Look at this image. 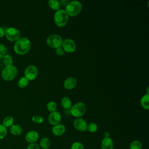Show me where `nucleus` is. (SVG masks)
Masks as SVG:
<instances>
[{"label": "nucleus", "mask_w": 149, "mask_h": 149, "mask_svg": "<svg viewBox=\"0 0 149 149\" xmlns=\"http://www.w3.org/2000/svg\"><path fill=\"white\" fill-rule=\"evenodd\" d=\"M61 113L56 111L50 113L48 116V122L51 125L55 126L59 123L61 120Z\"/></svg>", "instance_id": "11"}, {"label": "nucleus", "mask_w": 149, "mask_h": 149, "mask_svg": "<svg viewBox=\"0 0 149 149\" xmlns=\"http://www.w3.org/2000/svg\"><path fill=\"white\" fill-rule=\"evenodd\" d=\"M10 132L15 136H18L21 134L22 132V127L17 124H15V125H12L10 127Z\"/></svg>", "instance_id": "16"}, {"label": "nucleus", "mask_w": 149, "mask_h": 149, "mask_svg": "<svg viewBox=\"0 0 149 149\" xmlns=\"http://www.w3.org/2000/svg\"><path fill=\"white\" fill-rule=\"evenodd\" d=\"M87 122L81 118H77L75 119L73 121L74 127L80 132H84L87 130Z\"/></svg>", "instance_id": "10"}, {"label": "nucleus", "mask_w": 149, "mask_h": 149, "mask_svg": "<svg viewBox=\"0 0 149 149\" xmlns=\"http://www.w3.org/2000/svg\"><path fill=\"white\" fill-rule=\"evenodd\" d=\"M48 6L49 7L54 10H58L60 9V3L59 1L58 0H49L48 1Z\"/></svg>", "instance_id": "19"}, {"label": "nucleus", "mask_w": 149, "mask_h": 149, "mask_svg": "<svg viewBox=\"0 0 149 149\" xmlns=\"http://www.w3.org/2000/svg\"><path fill=\"white\" fill-rule=\"evenodd\" d=\"M38 74V69L35 65H30L28 66L24 70L25 77L28 80H33L36 78Z\"/></svg>", "instance_id": "8"}, {"label": "nucleus", "mask_w": 149, "mask_h": 149, "mask_svg": "<svg viewBox=\"0 0 149 149\" xmlns=\"http://www.w3.org/2000/svg\"><path fill=\"white\" fill-rule=\"evenodd\" d=\"M13 118L11 116H7L3 120V125L5 126L6 127H10L13 123Z\"/></svg>", "instance_id": "23"}, {"label": "nucleus", "mask_w": 149, "mask_h": 149, "mask_svg": "<svg viewBox=\"0 0 149 149\" xmlns=\"http://www.w3.org/2000/svg\"><path fill=\"white\" fill-rule=\"evenodd\" d=\"M7 134V129L2 124H0V139H3L5 137Z\"/></svg>", "instance_id": "27"}, {"label": "nucleus", "mask_w": 149, "mask_h": 149, "mask_svg": "<svg viewBox=\"0 0 149 149\" xmlns=\"http://www.w3.org/2000/svg\"><path fill=\"white\" fill-rule=\"evenodd\" d=\"M86 107L82 102H77L70 108V113L76 118H80L86 112Z\"/></svg>", "instance_id": "5"}, {"label": "nucleus", "mask_w": 149, "mask_h": 149, "mask_svg": "<svg viewBox=\"0 0 149 149\" xmlns=\"http://www.w3.org/2000/svg\"><path fill=\"white\" fill-rule=\"evenodd\" d=\"M62 48L65 51L68 53H72L76 50V44L74 41L70 38H66L62 42Z\"/></svg>", "instance_id": "9"}, {"label": "nucleus", "mask_w": 149, "mask_h": 149, "mask_svg": "<svg viewBox=\"0 0 149 149\" xmlns=\"http://www.w3.org/2000/svg\"><path fill=\"white\" fill-rule=\"evenodd\" d=\"M113 141L111 137L104 138L101 142V149H113Z\"/></svg>", "instance_id": "15"}, {"label": "nucleus", "mask_w": 149, "mask_h": 149, "mask_svg": "<svg viewBox=\"0 0 149 149\" xmlns=\"http://www.w3.org/2000/svg\"><path fill=\"white\" fill-rule=\"evenodd\" d=\"M82 9L81 2L78 1H72L68 3L65 7V12L68 16H76L78 15Z\"/></svg>", "instance_id": "2"}, {"label": "nucleus", "mask_w": 149, "mask_h": 149, "mask_svg": "<svg viewBox=\"0 0 149 149\" xmlns=\"http://www.w3.org/2000/svg\"><path fill=\"white\" fill-rule=\"evenodd\" d=\"M5 32V29L3 27H0V37H2V36H4Z\"/></svg>", "instance_id": "34"}, {"label": "nucleus", "mask_w": 149, "mask_h": 149, "mask_svg": "<svg viewBox=\"0 0 149 149\" xmlns=\"http://www.w3.org/2000/svg\"><path fill=\"white\" fill-rule=\"evenodd\" d=\"M27 149H40V147L36 143H30V144L27 146Z\"/></svg>", "instance_id": "32"}, {"label": "nucleus", "mask_w": 149, "mask_h": 149, "mask_svg": "<svg viewBox=\"0 0 149 149\" xmlns=\"http://www.w3.org/2000/svg\"><path fill=\"white\" fill-rule=\"evenodd\" d=\"M87 130L90 133H95L98 130V126L95 123H90L88 125H87Z\"/></svg>", "instance_id": "25"}, {"label": "nucleus", "mask_w": 149, "mask_h": 149, "mask_svg": "<svg viewBox=\"0 0 149 149\" xmlns=\"http://www.w3.org/2000/svg\"><path fill=\"white\" fill-rule=\"evenodd\" d=\"M70 149H84V146L81 143L76 141L72 144Z\"/></svg>", "instance_id": "29"}, {"label": "nucleus", "mask_w": 149, "mask_h": 149, "mask_svg": "<svg viewBox=\"0 0 149 149\" xmlns=\"http://www.w3.org/2000/svg\"><path fill=\"white\" fill-rule=\"evenodd\" d=\"M0 59H1V58H0Z\"/></svg>", "instance_id": "37"}, {"label": "nucleus", "mask_w": 149, "mask_h": 149, "mask_svg": "<svg viewBox=\"0 0 149 149\" xmlns=\"http://www.w3.org/2000/svg\"><path fill=\"white\" fill-rule=\"evenodd\" d=\"M140 104L143 108L148 110L149 109V95L146 94L144 95L140 100Z\"/></svg>", "instance_id": "17"}, {"label": "nucleus", "mask_w": 149, "mask_h": 149, "mask_svg": "<svg viewBox=\"0 0 149 149\" xmlns=\"http://www.w3.org/2000/svg\"><path fill=\"white\" fill-rule=\"evenodd\" d=\"M54 20L57 26L63 27L67 24L69 20V16L65 10L59 9L55 12L54 16Z\"/></svg>", "instance_id": "3"}, {"label": "nucleus", "mask_w": 149, "mask_h": 149, "mask_svg": "<svg viewBox=\"0 0 149 149\" xmlns=\"http://www.w3.org/2000/svg\"><path fill=\"white\" fill-rule=\"evenodd\" d=\"M63 40L62 37L58 34L50 35L47 39V44L52 48H57L62 46Z\"/></svg>", "instance_id": "6"}, {"label": "nucleus", "mask_w": 149, "mask_h": 149, "mask_svg": "<svg viewBox=\"0 0 149 149\" xmlns=\"http://www.w3.org/2000/svg\"><path fill=\"white\" fill-rule=\"evenodd\" d=\"M17 84L20 88H24L28 85L29 80L25 77H22L18 80Z\"/></svg>", "instance_id": "22"}, {"label": "nucleus", "mask_w": 149, "mask_h": 149, "mask_svg": "<svg viewBox=\"0 0 149 149\" xmlns=\"http://www.w3.org/2000/svg\"><path fill=\"white\" fill-rule=\"evenodd\" d=\"M66 131V127L63 124H57L53 126L52 129V132L54 135L56 136H62L65 133Z\"/></svg>", "instance_id": "14"}, {"label": "nucleus", "mask_w": 149, "mask_h": 149, "mask_svg": "<svg viewBox=\"0 0 149 149\" xmlns=\"http://www.w3.org/2000/svg\"><path fill=\"white\" fill-rule=\"evenodd\" d=\"M69 2V1H65V0H61V1H59L60 5H61L63 6H65V7L66 6V5L68 4Z\"/></svg>", "instance_id": "33"}, {"label": "nucleus", "mask_w": 149, "mask_h": 149, "mask_svg": "<svg viewBox=\"0 0 149 149\" xmlns=\"http://www.w3.org/2000/svg\"><path fill=\"white\" fill-rule=\"evenodd\" d=\"M142 144L141 143L137 140L133 141L129 146V149H141Z\"/></svg>", "instance_id": "21"}, {"label": "nucleus", "mask_w": 149, "mask_h": 149, "mask_svg": "<svg viewBox=\"0 0 149 149\" xmlns=\"http://www.w3.org/2000/svg\"><path fill=\"white\" fill-rule=\"evenodd\" d=\"M7 39L11 41H16L20 38V31L15 27H9L5 32Z\"/></svg>", "instance_id": "7"}, {"label": "nucleus", "mask_w": 149, "mask_h": 149, "mask_svg": "<svg viewBox=\"0 0 149 149\" xmlns=\"http://www.w3.org/2000/svg\"><path fill=\"white\" fill-rule=\"evenodd\" d=\"M61 105L65 109H70L72 107V102L70 98L68 97H63L61 99Z\"/></svg>", "instance_id": "18"}, {"label": "nucleus", "mask_w": 149, "mask_h": 149, "mask_svg": "<svg viewBox=\"0 0 149 149\" xmlns=\"http://www.w3.org/2000/svg\"><path fill=\"white\" fill-rule=\"evenodd\" d=\"M44 149H49V148H44Z\"/></svg>", "instance_id": "36"}, {"label": "nucleus", "mask_w": 149, "mask_h": 149, "mask_svg": "<svg viewBox=\"0 0 149 149\" xmlns=\"http://www.w3.org/2000/svg\"><path fill=\"white\" fill-rule=\"evenodd\" d=\"M8 49L6 46L2 44H0V58H3L7 55Z\"/></svg>", "instance_id": "28"}, {"label": "nucleus", "mask_w": 149, "mask_h": 149, "mask_svg": "<svg viewBox=\"0 0 149 149\" xmlns=\"http://www.w3.org/2000/svg\"><path fill=\"white\" fill-rule=\"evenodd\" d=\"M31 47V42L27 37H22L17 40L14 45L15 52L23 55L28 52Z\"/></svg>", "instance_id": "1"}, {"label": "nucleus", "mask_w": 149, "mask_h": 149, "mask_svg": "<svg viewBox=\"0 0 149 149\" xmlns=\"http://www.w3.org/2000/svg\"><path fill=\"white\" fill-rule=\"evenodd\" d=\"M55 53L58 56H62L65 54V51L63 48L61 47L55 49Z\"/></svg>", "instance_id": "31"}, {"label": "nucleus", "mask_w": 149, "mask_h": 149, "mask_svg": "<svg viewBox=\"0 0 149 149\" xmlns=\"http://www.w3.org/2000/svg\"><path fill=\"white\" fill-rule=\"evenodd\" d=\"M3 62L6 66L12 65L13 63V58L10 55L7 54L3 57Z\"/></svg>", "instance_id": "26"}, {"label": "nucleus", "mask_w": 149, "mask_h": 149, "mask_svg": "<svg viewBox=\"0 0 149 149\" xmlns=\"http://www.w3.org/2000/svg\"><path fill=\"white\" fill-rule=\"evenodd\" d=\"M77 84V80L73 77H68L63 83V87L67 90H71L75 87Z\"/></svg>", "instance_id": "13"}, {"label": "nucleus", "mask_w": 149, "mask_h": 149, "mask_svg": "<svg viewBox=\"0 0 149 149\" xmlns=\"http://www.w3.org/2000/svg\"><path fill=\"white\" fill-rule=\"evenodd\" d=\"M39 138L38 133L34 130L28 132L25 136V140L29 143H34L36 142Z\"/></svg>", "instance_id": "12"}, {"label": "nucleus", "mask_w": 149, "mask_h": 149, "mask_svg": "<svg viewBox=\"0 0 149 149\" xmlns=\"http://www.w3.org/2000/svg\"><path fill=\"white\" fill-rule=\"evenodd\" d=\"M47 108L49 112H52L56 111L57 109V105L54 101H49L47 104Z\"/></svg>", "instance_id": "24"}, {"label": "nucleus", "mask_w": 149, "mask_h": 149, "mask_svg": "<svg viewBox=\"0 0 149 149\" xmlns=\"http://www.w3.org/2000/svg\"><path fill=\"white\" fill-rule=\"evenodd\" d=\"M31 119H32V121L34 123H37V124L42 123L43 122V120H44V119H43V118L42 116H37V115L33 116L32 117Z\"/></svg>", "instance_id": "30"}, {"label": "nucleus", "mask_w": 149, "mask_h": 149, "mask_svg": "<svg viewBox=\"0 0 149 149\" xmlns=\"http://www.w3.org/2000/svg\"><path fill=\"white\" fill-rule=\"evenodd\" d=\"M110 134H109V133L108 132H105L104 134V138H107V137H110Z\"/></svg>", "instance_id": "35"}, {"label": "nucleus", "mask_w": 149, "mask_h": 149, "mask_svg": "<svg viewBox=\"0 0 149 149\" xmlns=\"http://www.w3.org/2000/svg\"><path fill=\"white\" fill-rule=\"evenodd\" d=\"M50 145H51L50 140L47 137L42 138L40 141V146L41 147V149L49 148Z\"/></svg>", "instance_id": "20"}, {"label": "nucleus", "mask_w": 149, "mask_h": 149, "mask_svg": "<svg viewBox=\"0 0 149 149\" xmlns=\"http://www.w3.org/2000/svg\"><path fill=\"white\" fill-rule=\"evenodd\" d=\"M17 73V68L13 65L6 66L2 71V77L7 81L13 80Z\"/></svg>", "instance_id": "4"}]
</instances>
